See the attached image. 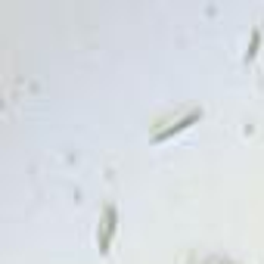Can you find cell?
<instances>
[{
	"mask_svg": "<svg viewBox=\"0 0 264 264\" xmlns=\"http://www.w3.org/2000/svg\"><path fill=\"white\" fill-rule=\"evenodd\" d=\"M199 115H202L199 109H193V112H186V115L180 118V122H177L174 128H168V131H159V134H156V140H168V137H171V134H177V131L190 128V125H193V122H199Z\"/></svg>",
	"mask_w": 264,
	"mask_h": 264,
	"instance_id": "obj_1",
	"label": "cell"
}]
</instances>
